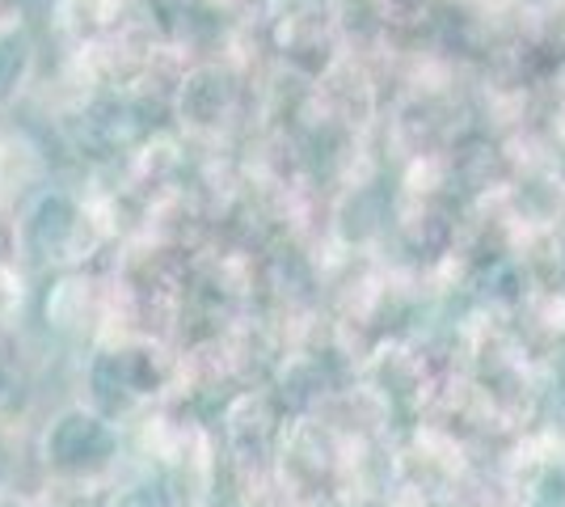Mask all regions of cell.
Instances as JSON below:
<instances>
[{"instance_id":"obj_2","label":"cell","mask_w":565,"mask_h":507,"mask_svg":"<svg viewBox=\"0 0 565 507\" xmlns=\"http://www.w3.org/2000/svg\"><path fill=\"white\" fill-rule=\"evenodd\" d=\"M72 229V203L64 194H47L39 208H34V220H30V237L51 250V245L64 242V233Z\"/></svg>"},{"instance_id":"obj_1","label":"cell","mask_w":565,"mask_h":507,"mask_svg":"<svg viewBox=\"0 0 565 507\" xmlns=\"http://www.w3.org/2000/svg\"><path fill=\"white\" fill-rule=\"evenodd\" d=\"M47 448L60 465H85V461H97L110 453V432L89 414H68V419L55 423Z\"/></svg>"},{"instance_id":"obj_6","label":"cell","mask_w":565,"mask_h":507,"mask_svg":"<svg viewBox=\"0 0 565 507\" xmlns=\"http://www.w3.org/2000/svg\"><path fill=\"white\" fill-rule=\"evenodd\" d=\"M72 507H89V504H72Z\"/></svg>"},{"instance_id":"obj_5","label":"cell","mask_w":565,"mask_h":507,"mask_svg":"<svg viewBox=\"0 0 565 507\" xmlns=\"http://www.w3.org/2000/svg\"><path fill=\"white\" fill-rule=\"evenodd\" d=\"M9 76H13V51L0 47V94H4V85H9Z\"/></svg>"},{"instance_id":"obj_3","label":"cell","mask_w":565,"mask_h":507,"mask_svg":"<svg viewBox=\"0 0 565 507\" xmlns=\"http://www.w3.org/2000/svg\"><path fill=\"white\" fill-rule=\"evenodd\" d=\"M523 507H565V478H548L541 490H532Z\"/></svg>"},{"instance_id":"obj_4","label":"cell","mask_w":565,"mask_h":507,"mask_svg":"<svg viewBox=\"0 0 565 507\" xmlns=\"http://www.w3.org/2000/svg\"><path fill=\"white\" fill-rule=\"evenodd\" d=\"M115 507H166V504H161V490H157V486H136V490H127Z\"/></svg>"}]
</instances>
